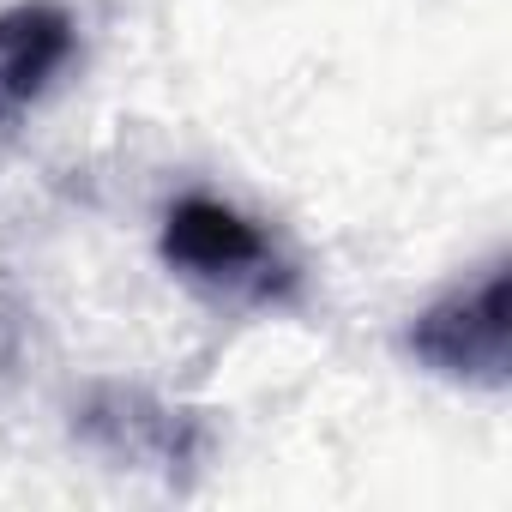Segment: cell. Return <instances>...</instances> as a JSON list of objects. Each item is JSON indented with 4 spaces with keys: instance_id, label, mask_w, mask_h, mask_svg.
I'll list each match as a JSON object with an SVG mask.
<instances>
[{
    "instance_id": "obj_1",
    "label": "cell",
    "mask_w": 512,
    "mask_h": 512,
    "mask_svg": "<svg viewBox=\"0 0 512 512\" xmlns=\"http://www.w3.org/2000/svg\"><path fill=\"white\" fill-rule=\"evenodd\" d=\"M163 260L229 302H284L296 290V266L278 253V241L253 223L247 211L211 199V193H187L169 205L163 217Z\"/></svg>"
},
{
    "instance_id": "obj_3",
    "label": "cell",
    "mask_w": 512,
    "mask_h": 512,
    "mask_svg": "<svg viewBox=\"0 0 512 512\" xmlns=\"http://www.w3.org/2000/svg\"><path fill=\"white\" fill-rule=\"evenodd\" d=\"M79 434L97 452H109L121 464L163 470V476L199 464V446H205V428L187 410H169L163 398L133 392V386H97L79 404Z\"/></svg>"
},
{
    "instance_id": "obj_2",
    "label": "cell",
    "mask_w": 512,
    "mask_h": 512,
    "mask_svg": "<svg viewBox=\"0 0 512 512\" xmlns=\"http://www.w3.org/2000/svg\"><path fill=\"white\" fill-rule=\"evenodd\" d=\"M410 356L440 380L500 392L512 380V278H506V260L482 266L470 284L428 302L410 320Z\"/></svg>"
},
{
    "instance_id": "obj_4",
    "label": "cell",
    "mask_w": 512,
    "mask_h": 512,
    "mask_svg": "<svg viewBox=\"0 0 512 512\" xmlns=\"http://www.w3.org/2000/svg\"><path fill=\"white\" fill-rule=\"evenodd\" d=\"M73 13L61 0H19L0 13V121L25 115L73 61Z\"/></svg>"
}]
</instances>
